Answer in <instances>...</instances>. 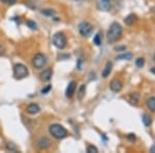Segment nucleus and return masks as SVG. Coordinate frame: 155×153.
Masks as SVG:
<instances>
[{
  "mask_svg": "<svg viewBox=\"0 0 155 153\" xmlns=\"http://www.w3.org/2000/svg\"><path fill=\"white\" fill-rule=\"evenodd\" d=\"M122 32H123V29H122L121 25L117 23V22L112 23L107 33V42L109 44H114V42H118L122 36Z\"/></svg>",
  "mask_w": 155,
  "mask_h": 153,
  "instance_id": "obj_1",
  "label": "nucleus"
},
{
  "mask_svg": "<svg viewBox=\"0 0 155 153\" xmlns=\"http://www.w3.org/2000/svg\"><path fill=\"white\" fill-rule=\"evenodd\" d=\"M49 132L52 137L57 140L64 139V138L67 137V135H68V132H67V130L65 129V127H63L61 124H58V123L50 125Z\"/></svg>",
  "mask_w": 155,
  "mask_h": 153,
  "instance_id": "obj_2",
  "label": "nucleus"
},
{
  "mask_svg": "<svg viewBox=\"0 0 155 153\" xmlns=\"http://www.w3.org/2000/svg\"><path fill=\"white\" fill-rule=\"evenodd\" d=\"M29 75L28 68L22 63H17L14 66V77L17 80H22Z\"/></svg>",
  "mask_w": 155,
  "mask_h": 153,
  "instance_id": "obj_3",
  "label": "nucleus"
},
{
  "mask_svg": "<svg viewBox=\"0 0 155 153\" xmlns=\"http://www.w3.org/2000/svg\"><path fill=\"white\" fill-rule=\"evenodd\" d=\"M47 61H48V59H47L46 55L41 53H37L32 57V65L37 69L44 68L47 65Z\"/></svg>",
  "mask_w": 155,
  "mask_h": 153,
  "instance_id": "obj_4",
  "label": "nucleus"
},
{
  "mask_svg": "<svg viewBox=\"0 0 155 153\" xmlns=\"http://www.w3.org/2000/svg\"><path fill=\"white\" fill-rule=\"evenodd\" d=\"M66 37L64 35L62 32H57V33L54 34L53 36V45L55 47L57 48V49H64V48L66 47Z\"/></svg>",
  "mask_w": 155,
  "mask_h": 153,
  "instance_id": "obj_5",
  "label": "nucleus"
},
{
  "mask_svg": "<svg viewBox=\"0 0 155 153\" xmlns=\"http://www.w3.org/2000/svg\"><path fill=\"white\" fill-rule=\"evenodd\" d=\"M92 31H93V26L88 22H82L79 25V32L82 36L88 37L91 35Z\"/></svg>",
  "mask_w": 155,
  "mask_h": 153,
  "instance_id": "obj_6",
  "label": "nucleus"
},
{
  "mask_svg": "<svg viewBox=\"0 0 155 153\" xmlns=\"http://www.w3.org/2000/svg\"><path fill=\"white\" fill-rule=\"evenodd\" d=\"M123 88V83L118 79H114L110 83V89L113 92H120Z\"/></svg>",
  "mask_w": 155,
  "mask_h": 153,
  "instance_id": "obj_7",
  "label": "nucleus"
},
{
  "mask_svg": "<svg viewBox=\"0 0 155 153\" xmlns=\"http://www.w3.org/2000/svg\"><path fill=\"white\" fill-rule=\"evenodd\" d=\"M96 7L101 12H107L111 8V3L110 1H106V0H97Z\"/></svg>",
  "mask_w": 155,
  "mask_h": 153,
  "instance_id": "obj_8",
  "label": "nucleus"
},
{
  "mask_svg": "<svg viewBox=\"0 0 155 153\" xmlns=\"http://www.w3.org/2000/svg\"><path fill=\"white\" fill-rule=\"evenodd\" d=\"M76 89H77V82L76 81H71L68 84L67 88H66V91H65L66 97H68V98H71V97L74 96V92H76Z\"/></svg>",
  "mask_w": 155,
  "mask_h": 153,
  "instance_id": "obj_9",
  "label": "nucleus"
},
{
  "mask_svg": "<svg viewBox=\"0 0 155 153\" xmlns=\"http://www.w3.org/2000/svg\"><path fill=\"white\" fill-rule=\"evenodd\" d=\"M52 76H53V69L52 68H47L41 74V80L44 82H49L51 80Z\"/></svg>",
  "mask_w": 155,
  "mask_h": 153,
  "instance_id": "obj_10",
  "label": "nucleus"
},
{
  "mask_svg": "<svg viewBox=\"0 0 155 153\" xmlns=\"http://www.w3.org/2000/svg\"><path fill=\"white\" fill-rule=\"evenodd\" d=\"M50 144H51L50 140L48 139V138L44 137V138H41V139L38 140V142H37V147H38L39 149L44 150V149H47V148H49Z\"/></svg>",
  "mask_w": 155,
  "mask_h": 153,
  "instance_id": "obj_11",
  "label": "nucleus"
},
{
  "mask_svg": "<svg viewBox=\"0 0 155 153\" xmlns=\"http://www.w3.org/2000/svg\"><path fill=\"white\" fill-rule=\"evenodd\" d=\"M39 111H41V108L37 104H30L28 107L26 108V112L30 115H35Z\"/></svg>",
  "mask_w": 155,
  "mask_h": 153,
  "instance_id": "obj_12",
  "label": "nucleus"
},
{
  "mask_svg": "<svg viewBox=\"0 0 155 153\" xmlns=\"http://www.w3.org/2000/svg\"><path fill=\"white\" fill-rule=\"evenodd\" d=\"M112 68H113V63H112L111 61H107L106 65H104V68L102 69V72H101V77L102 78L109 77L112 72Z\"/></svg>",
  "mask_w": 155,
  "mask_h": 153,
  "instance_id": "obj_13",
  "label": "nucleus"
},
{
  "mask_svg": "<svg viewBox=\"0 0 155 153\" xmlns=\"http://www.w3.org/2000/svg\"><path fill=\"white\" fill-rule=\"evenodd\" d=\"M146 105H147V107H148V109L150 110V111L155 113V97H153V96L149 97L146 101Z\"/></svg>",
  "mask_w": 155,
  "mask_h": 153,
  "instance_id": "obj_14",
  "label": "nucleus"
},
{
  "mask_svg": "<svg viewBox=\"0 0 155 153\" xmlns=\"http://www.w3.org/2000/svg\"><path fill=\"white\" fill-rule=\"evenodd\" d=\"M137 21V17L134 16V15H128V16L126 17L125 19H124V22H125L126 25H129V26H131V25L134 24V22Z\"/></svg>",
  "mask_w": 155,
  "mask_h": 153,
  "instance_id": "obj_15",
  "label": "nucleus"
},
{
  "mask_svg": "<svg viewBox=\"0 0 155 153\" xmlns=\"http://www.w3.org/2000/svg\"><path fill=\"white\" fill-rule=\"evenodd\" d=\"M132 57H134V55L131 53H121L116 57V59L117 60H130L132 59Z\"/></svg>",
  "mask_w": 155,
  "mask_h": 153,
  "instance_id": "obj_16",
  "label": "nucleus"
},
{
  "mask_svg": "<svg viewBox=\"0 0 155 153\" xmlns=\"http://www.w3.org/2000/svg\"><path fill=\"white\" fill-rule=\"evenodd\" d=\"M129 102H130L131 105H137L140 101V95L137 93H134V94H130V96H129Z\"/></svg>",
  "mask_w": 155,
  "mask_h": 153,
  "instance_id": "obj_17",
  "label": "nucleus"
},
{
  "mask_svg": "<svg viewBox=\"0 0 155 153\" xmlns=\"http://www.w3.org/2000/svg\"><path fill=\"white\" fill-rule=\"evenodd\" d=\"M85 93H86V86L85 85H81L79 88V91H78V98L82 100L83 97L85 96Z\"/></svg>",
  "mask_w": 155,
  "mask_h": 153,
  "instance_id": "obj_18",
  "label": "nucleus"
},
{
  "mask_svg": "<svg viewBox=\"0 0 155 153\" xmlns=\"http://www.w3.org/2000/svg\"><path fill=\"white\" fill-rule=\"evenodd\" d=\"M142 121H143V124L145 126H149V125L151 124V118H150L149 115L144 114L143 116H142Z\"/></svg>",
  "mask_w": 155,
  "mask_h": 153,
  "instance_id": "obj_19",
  "label": "nucleus"
},
{
  "mask_svg": "<svg viewBox=\"0 0 155 153\" xmlns=\"http://www.w3.org/2000/svg\"><path fill=\"white\" fill-rule=\"evenodd\" d=\"M101 42H102V37H101V33H96V35L94 36L93 38V42L96 45V46H101Z\"/></svg>",
  "mask_w": 155,
  "mask_h": 153,
  "instance_id": "obj_20",
  "label": "nucleus"
},
{
  "mask_svg": "<svg viewBox=\"0 0 155 153\" xmlns=\"http://www.w3.org/2000/svg\"><path fill=\"white\" fill-rule=\"evenodd\" d=\"M136 65L137 67H143L145 65V59L143 57H140V58H137L136 60Z\"/></svg>",
  "mask_w": 155,
  "mask_h": 153,
  "instance_id": "obj_21",
  "label": "nucleus"
},
{
  "mask_svg": "<svg viewBox=\"0 0 155 153\" xmlns=\"http://www.w3.org/2000/svg\"><path fill=\"white\" fill-rule=\"evenodd\" d=\"M41 14L45 15V16H49V17H53L55 15L54 11H52V9H42L41 11Z\"/></svg>",
  "mask_w": 155,
  "mask_h": 153,
  "instance_id": "obj_22",
  "label": "nucleus"
},
{
  "mask_svg": "<svg viewBox=\"0 0 155 153\" xmlns=\"http://www.w3.org/2000/svg\"><path fill=\"white\" fill-rule=\"evenodd\" d=\"M87 152L88 153H97L98 152V149H97L95 146H93V145H89V146L87 147Z\"/></svg>",
  "mask_w": 155,
  "mask_h": 153,
  "instance_id": "obj_23",
  "label": "nucleus"
},
{
  "mask_svg": "<svg viewBox=\"0 0 155 153\" xmlns=\"http://www.w3.org/2000/svg\"><path fill=\"white\" fill-rule=\"evenodd\" d=\"M6 149L9 150V151H17V147L14 143H8V144L6 145Z\"/></svg>",
  "mask_w": 155,
  "mask_h": 153,
  "instance_id": "obj_24",
  "label": "nucleus"
},
{
  "mask_svg": "<svg viewBox=\"0 0 155 153\" xmlns=\"http://www.w3.org/2000/svg\"><path fill=\"white\" fill-rule=\"evenodd\" d=\"M52 89V86L51 85H48V86H46L44 89H41V93L42 94H47L48 92H50V90Z\"/></svg>",
  "mask_w": 155,
  "mask_h": 153,
  "instance_id": "obj_25",
  "label": "nucleus"
},
{
  "mask_svg": "<svg viewBox=\"0 0 155 153\" xmlns=\"http://www.w3.org/2000/svg\"><path fill=\"white\" fill-rule=\"evenodd\" d=\"M27 26H29L31 29H36V24L32 21H28L27 22Z\"/></svg>",
  "mask_w": 155,
  "mask_h": 153,
  "instance_id": "obj_26",
  "label": "nucleus"
},
{
  "mask_svg": "<svg viewBox=\"0 0 155 153\" xmlns=\"http://www.w3.org/2000/svg\"><path fill=\"white\" fill-rule=\"evenodd\" d=\"M1 1L6 4H14V3H16L17 0H1Z\"/></svg>",
  "mask_w": 155,
  "mask_h": 153,
  "instance_id": "obj_27",
  "label": "nucleus"
},
{
  "mask_svg": "<svg viewBox=\"0 0 155 153\" xmlns=\"http://www.w3.org/2000/svg\"><path fill=\"white\" fill-rule=\"evenodd\" d=\"M127 139L128 140H130V141H136V135H134V134H130V135H127Z\"/></svg>",
  "mask_w": 155,
  "mask_h": 153,
  "instance_id": "obj_28",
  "label": "nucleus"
},
{
  "mask_svg": "<svg viewBox=\"0 0 155 153\" xmlns=\"http://www.w3.org/2000/svg\"><path fill=\"white\" fill-rule=\"evenodd\" d=\"M4 52H5V48L3 47V45L0 44V55H3Z\"/></svg>",
  "mask_w": 155,
  "mask_h": 153,
  "instance_id": "obj_29",
  "label": "nucleus"
},
{
  "mask_svg": "<svg viewBox=\"0 0 155 153\" xmlns=\"http://www.w3.org/2000/svg\"><path fill=\"white\" fill-rule=\"evenodd\" d=\"M151 72H153V74H155V68H152V69H151Z\"/></svg>",
  "mask_w": 155,
  "mask_h": 153,
  "instance_id": "obj_30",
  "label": "nucleus"
},
{
  "mask_svg": "<svg viewBox=\"0 0 155 153\" xmlns=\"http://www.w3.org/2000/svg\"><path fill=\"white\" fill-rule=\"evenodd\" d=\"M151 151H154V152H155V147H152V149H151Z\"/></svg>",
  "mask_w": 155,
  "mask_h": 153,
  "instance_id": "obj_31",
  "label": "nucleus"
},
{
  "mask_svg": "<svg viewBox=\"0 0 155 153\" xmlns=\"http://www.w3.org/2000/svg\"><path fill=\"white\" fill-rule=\"evenodd\" d=\"M106 1H110V2H111V1H112V0H106Z\"/></svg>",
  "mask_w": 155,
  "mask_h": 153,
  "instance_id": "obj_32",
  "label": "nucleus"
},
{
  "mask_svg": "<svg viewBox=\"0 0 155 153\" xmlns=\"http://www.w3.org/2000/svg\"><path fill=\"white\" fill-rule=\"evenodd\" d=\"M154 59H155V56H154Z\"/></svg>",
  "mask_w": 155,
  "mask_h": 153,
  "instance_id": "obj_33",
  "label": "nucleus"
}]
</instances>
